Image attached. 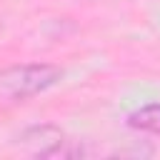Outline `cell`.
Segmentation results:
<instances>
[{"instance_id":"4","label":"cell","mask_w":160,"mask_h":160,"mask_svg":"<svg viewBox=\"0 0 160 160\" xmlns=\"http://www.w3.org/2000/svg\"><path fill=\"white\" fill-rule=\"evenodd\" d=\"M0 32H2V25H0Z\"/></svg>"},{"instance_id":"1","label":"cell","mask_w":160,"mask_h":160,"mask_svg":"<svg viewBox=\"0 0 160 160\" xmlns=\"http://www.w3.org/2000/svg\"><path fill=\"white\" fill-rule=\"evenodd\" d=\"M62 68L55 62L35 60V62H18L0 70V102H25L55 88L62 80Z\"/></svg>"},{"instance_id":"2","label":"cell","mask_w":160,"mask_h":160,"mask_svg":"<svg viewBox=\"0 0 160 160\" xmlns=\"http://www.w3.org/2000/svg\"><path fill=\"white\" fill-rule=\"evenodd\" d=\"M18 145L20 150L35 155V158H58V155H78L82 152L80 148L70 150V140L65 138L62 128L52 125V122H38V125H30L25 128L20 135H18Z\"/></svg>"},{"instance_id":"3","label":"cell","mask_w":160,"mask_h":160,"mask_svg":"<svg viewBox=\"0 0 160 160\" xmlns=\"http://www.w3.org/2000/svg\"><path fill=\"white\" fill-rule=\"evenodd\" d=\"M125 122L135 132L160 135V102H145V105L135 108L132 112H128Z\"/></svg>"}]
</instances>
